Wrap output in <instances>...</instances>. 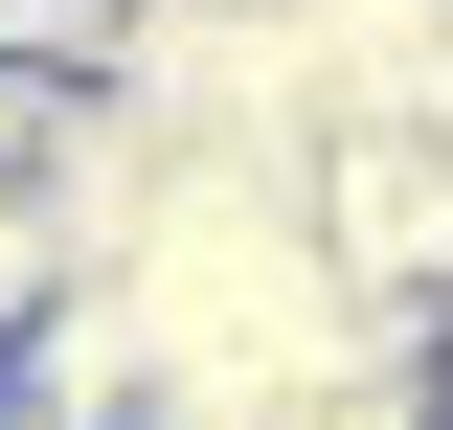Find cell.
Returning a JSON list of instances; mask_svg holds the SVG:
<instances>
[{
	"instance_id": "cell-1",
	"label": "cell",
	"mask_w": 453,
	"mask_h": 430,
	"mask_svg": "<svg viewBox=\"0 0 453 430\" xmlns=\"http://www.w3.org/2000/svg\"><path fill=\"white\" fill-rule=\"evenodd\" d=\"M159 0H0V68H46V91H113V46H136Z\"/></svg>"
}]
</instances>
